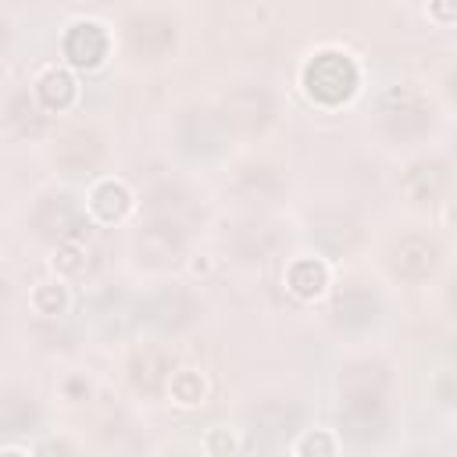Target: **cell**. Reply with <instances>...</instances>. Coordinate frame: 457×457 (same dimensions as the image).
Returning a JSON list of instances; mask_svg holds the SVG:
<instances>
[{"instance_id": "6da1fadb", "label": "cell", "mask_w": 457, "mask_h": 457, "mask_svg": "<svg viewBox=\"0 0 457 457\" xmlns=\"http://www.w3.org/2000/svg\"><path fill=\"white\" fill-rule=\"evenodd\" d=\"M303 82H307V93L321 104H339L353 93L357 86V68L350 57L343 54H318L307 71H303Z\"/></svg>"}, {"instance_id": "7a4b0ae2", "label": "cell", "mask_w": 457, "mask_h": 457, "mask_svg": "<svg viewBox=\"0 0 457 457\" xmlns=\"http://www.w3.org/2000/svg\"><path fill=\"white\" fill-rule=\"evenodd\" d=\"M378 114H382L386 132H389V136H396V139L421 136V132L428 129V121H432V107H428V100H425L421 93L407 89V86L389 89V93L382 96Z\"/></svg>"}, {"instance_id": "3957f363", "label": "cell", "mask_w": 457, "mask_h": 457, "mask_svg": "<svg viewBox=\"0 0 457 457\" xmlns=\"http://www.w3.org/2000/svg\"><path fill=\"white\" fill-rule=\"evenodd\" d=\"M182 246H186V225L179 221H168V218H154L139 239H136V253L143 264H154V268H164V264H175L182 257Z\"/></svg>"}, {"instance_id": "277c9868", "label": "cell", "mask_w": 457, "mask_h": 457, "mask_svg": "<svg viewBox=\"0 0 457 457\" xmlns=\"http://www.w3.org/2000/svg\"><path fill=\"white\" fill-rule=\"evenodd\" d=\"M275 114L271 96L261 86H239L225 96V125L239 129V132H261Z\"/></svg>"}, {"instance_id": "5b68a950", "label": "cell", "mask_w": 457, "mask_h": 457, "mask_svg": "<svg viewBox=\"0 0 457 457\" xmlns=\"http://www.w3.org/2000/svg\"><path fill=\"white\" fill-rule=\"evenodd\" d=\"M439 264V250L432 239L425 236H403L393 250H389V268L393 275L407 278V282H418V278H428Z\"/></svg>"}, {"instance_id": "8992f818", "label": "cell", "mask_w": 457, "mask_h": 457, "mask_svg": "<svg viewBox=\"0 0 457 457\" xmlns=\"http://www.w3.org/2000/svg\"><path fill=\"white\" fill-rule=\"evenodd\" d=\"M143 318L150 321V325H157L161 332H179V328H186L193 318H196V303H193V296L186 293V289H161V293H154L146 303H143Z\"/></svg>"}, {"instance_id": "52a82bcc", "label": "cell", "mask_w": 457, "mask_h": 457, "mask_svg": "<svg viewBox=\"0 0 457 457\" xmlns=\"http://www.w3.org/2000/svg\"><path fill=\"white\" fill-rule=\"evenodd\" d=\"M386 386H389V375L375 361L350 364L343 371V378H339V389H343V400L346 403H382Z\"/></svg>"}, {"instance_id": "ba28073f", "label": "cell", "mask_w": 457, "mask_h": 457, "mask_svg": "<svg viewBox=\"0 0 457 457\" xmlns=\"http://www.w3.org/2000/svg\"><path fill=\"white\" fill-rule=\"evenodd\" d=\"M32 225L43 239H54V243H64V239H75L79 236V214L71 207L68 196H46L39 200L36 214H32Z\"/></svg>"}, {"instance_id": "9c48e42d", "label": "cell", "mask_w": 457, "mask_h": 457, "mask_svg": "<svg viewBox=\"0 0 457 457\" xmlns=\"http://www.w3.org/2000/svg\"><path fill=\"white\" fill-rule=\"evenodd\" d=\"M129 39H132L136 54L164 57L175 46V25H171V18H161V14H139L129 25Z\"/></svg>"}, {"instance_id": "30bf717a", "label": "cell", "mask_w": 457, "mask_h": 457, "mask_svg": "<svg viewBox=\"0 0 457 457\" xmlns=\"http://www.w3.org/2000/svg\"><path fill=\"white\" fill-rule=\"evenodd\" d=\"M332 318L343 328H364L378 318V296L353 282V286L339 289V296L332 300Z\"/></svg>"}, {"instance_id": "8fae6325", "label": "cell", "mask_w": 457, "mask_h": 457, "mask_svg": "<svg viewBox=\"0 0 457 457\" xmlns=\"http://www.w3.org/2000/svg\"><path fill=\"white\" fill-rule=\"evenodd\" d=\"M179 136H182V146L193 150V154H211L218 150L221 136H225V118L221 114H211V111H189L179 125Z\"/></svg>"}, {"instance_id": "7c38bea8", "label": "cell", "mask_w": 457, "mask_h": 457, "mask_svg": "<svg viewBox=\"0 0 457 457\" xmlns=\"http://www.w3.org/2000/svg\"><path fill=\"white\" fill-rule=\"evenodd\" d=\"M236 193L246 200V204H271L278 193H282V175L271 168V164H246L239 168L236 175Z\"/></svg>"}, {"instance_id": "4fadbf2b", "label": "cell", "mask_w": 457, "mask_h": 457, "mask_svg": "<svg viewBox=\"0 0 457 457\" xmlns=\"http://www.w3.org/2000/svg\"><path fill=\"white\" fill-rule=\"evenodd\" d=\"M57 157H61V164H64L68 171H89V168L100 164L104 143H100V136H96L93 129H75V132L64 136Z\"/></svg>"}, {"instance_id": "5bb4252c", "label": "cell", "mask_w": 457, "mask_h": 457, "mask_svg": "<svg viewBox=\"0 0 457 457\" xmlns=\"http://www.w3.org/2000/svg\"><path fill=\"white\" fill-rule=\"evenodd\" d=\"M129 375H132V386L139 393H161L168 386V375H171V357L164 350H139L129 364Z\"/></svg>"}, {"instance_id": "9a60e30c", "label": "cell", "mask_w": 457, "mask_h": 457, "mask_svg": "<svg viewBox=\"0 0 457 457\" xmlns=\"http://www.w3.org/2000/svg\"><path fill=\"white\" fill-rule=\"evenodd\" d=\"M64 54H68V61L71 64H79V68H93V64H100V57L107 54V36L96 29V25H75L68 36H64Z\"/></svg>"}, {"instance_id": "2e32d148", "label": "cell", "mask_w": 457, "mask_h": 457, "mask_svg": "<svg viewBox=\"0 0 457 457\" xmlns=\"http://www.w3.org/2000/svg\"><path fill=\"white\" fill-rule=\"evenodd\" d=\"M311 232H314V243L328 253H346L357 243V225L343 214H318Z\"/></svg>"}, {"instance_id": "e0dca14e", "label": "cell", "mask_w": 457, "mask_h": 457, "mask_svg": "<svg viewBox=\"0 0 457 457\" xmlns=\"http://www.w3.org/2000/svg\"><path fill=\"white\" fill-rule=\"evenodd\" d=\"M386 428V414L382 403H343V432L357 443H368L375 436H382Z\"/></svg>"}, {"instance_id": "ac0fdd59", "label": "cell", "mask_w": 457, "mask_h": 457, "mask_svg": "<svg viewBox=\"0 0 457 457\" xmlns=\"http://www.w3.org/2000/svg\"><path fill=\"white\" fill-rule=\"evenodd\" d=\"M250 421H253V432H261V436H271V439H275V436H286V432H293V428H296L300 411H296L293 403L268 400V403L253 407Z\"/></svg>"}, {"instance_id": "d6986e66", "label": "cell", "mask_w": 457, "mask_h": 457, "mask_svg": "<svg viewBox=\"0 0 457 457\" xmlns=\"http://www.w3.org/2000/svg\"><path fill=\"white\" fill-rule=\"evenodd\" d=\"M146 211L154 218H168V221H179V225H189V218H193V204H189V196L179 186L154 189L150 200H146Z\"/></svg>"}, {"instance_id": "ffe728a7", "label": "cell", "mask_w": 457, "mask_h": 457, "mask_svg": "<svg viewBox=\"0 0 457 457\" xmlns=\"http://www.w3.org/2000/svg\"><path fill=\"white\" fill-rule=\"evenodd\" d=\"M443 186H446V168H443L439 161H432V164H418V168L407 175V189H411V196L421 200V204L439 200Z\"/></svg>"}, {"instance_id": "44dd1931", "label": "cell", "mask_w": 457, "mask_h": 457, "mask_svg": "<svg viewBox=\"0 0 457 457\" xmlns=\"http://www.w3.org/2000/svg\"><path fill=\"white\" fill-rule=\"evenodd\" d=\"M271 246H275V228L264 225V221H250V225H243V228L236 232V250H239V257H246V261L268 257Z\"/></svg>"}, {"instance_id": "7402d4cb", "label": "cell", "mask_w": 457, "mask_h": 457, "mask_svg": "<svg viewBox=\"0 0 457 457\" xmlns=\"http://www.w3.org/2000/svg\"><path fill=\"white\" fill-rule=\"evenodd\" d=\"M36 403L29 396H4L0 400V432H25L36 425Z\"/></svg>"}, {"instance_id": "603a6c76", "label": "cell", "mask_w": 457, "mask_h": 457, "mask_svg": "<svg viewBox=\"0 0 457 457\" xmlns=\"http://www.w3.org/2000/svg\"><path fill=\"white\" fill-rule=\"evenodd\" d=\"M39 104L43 107H50V111H64L68 104H71V96H75V82L64 75V71H46L43 79H39Z\"/></svg>"}, {"instance_id": "cb8c5ba5", "label": "cell", "mask_w": 457, "mask_h": 457, "mask_svg": "<svg viewBox=\"0 0 457 457\" xmlns=\"http://www.w3.org/2000/svg\"><path fill=\"white\" fill-rule=\"evenodd\" d=\"M11 125L21 132V136H39L43 129H46V114L29 100V96H18L14 104H11Z\"/></svg>"}, {"instance_id": "d4e9b609", "label": "cell", "mask_w": 457, "mask_h": 457, "mask_svg": "<svg viewBox=\"0 0 457 457\" xmlns=\"http://www.w3.org/2000/svg\"><path fill=\"white\" fill-rule=\"evenodd\" d=\"M93 207H96V214L107 218V221L121 218V214L129 211V193H125V186H114V182L100 186L96 196H93Z\"/></svg>"}, {"instance_id": "484cf974", "label": "cell", "mask_w": 457, "mask_h": 457, "mask_svg": "<svg viewBox=\"0 0 457 457\" xmlns=\"http://www.w3.org/2000/svg\"><path fill=\"white\" fill-rule=\"evenodd\" d=\"M289 286L300 293V296H314L321 286H325V268L318 261H300L293 271H289Z\"/></svg>"}, {"instance_id": "4316f807", "label": "cell", "mask_w": 457, "mask_h": 457, "mask_svg": "<svg viewBox=\"0 0 457 457\" xmlns=\"http://www.w3.org/2000/svg\"><path fill=\"white\" fill-rule=\"evenodd\" d=\"M171 389H175V396H179L182 403H193V400H200L204 382H200V375L182 371V375H175V378H171Z\"/></svg>"}, {"instance_id": "83f0119b", "label": "cell", "mask_w": 457, "mask_h": 457, "mask_svg": "<svg viewBox=\"0 0 457 457\" xmlns=\"http://www.w3.org/2000/svg\"><path fill=\"white\" fill-rule=\"evenodd\" d=\"M57 264H61V271H68V275H75V271H82V264H86V257H82V243H79V236H75V239H64V250H61V257H57Z\"/></svg>"}, {"instance_id": "f1b7e54d", "label": "cell", "mask_w": 457, "mask_h": 457, "mask_svg": "<svg viewBox=\"0 0 457 457\" xmlns=\"http://www.w3.org/2000/svg\"><path fill=\"white\" fill-rule=\"evenodd\" d=\"M61 303H64V293H61V289H39V307H43L46 314H57Z\"/></svg>"}, {"instance_id": "f546056e", "label": "cell", "mask_w": 457, "mask_h": 457, "mask_svg": "<svg viewBox=\"0 0 457 457\" xmlns=\"http://www.w3.org/2000/svg\"><path fill=\"white\" fill-rule=\"evenodd\" d=\"M439 18L450 21V0H439Z\"/></svg>"}, {"instance_id": "4dcf8cb0", "label": "cell", "mask_w": 457, "mask_h": 457, "mask_svg": "<svg viewBox=\"0 0 457 457\" xmlns=\"http://www.w3.org/2000/svg\"><path fill=\"white\" fill-rule=\"evenodd\" d=\"M4 43H7V25H4V18H0V50H4Z\"/></svg>"}, {"instance_id": "1f68e13d", "label": "cell", "mask_w": 457, "mask_h": 457, "mask_svg": "<svg viewBox=\"0 0 457 457\" xmlns=\"http://www.w3.org/2000/svg\"><path fill=\"white\" fill-rule=\"evenodd\" d=\"M4 293H7V286H4V278H0V303H4Z\"/></svg>"}]
</instances>
